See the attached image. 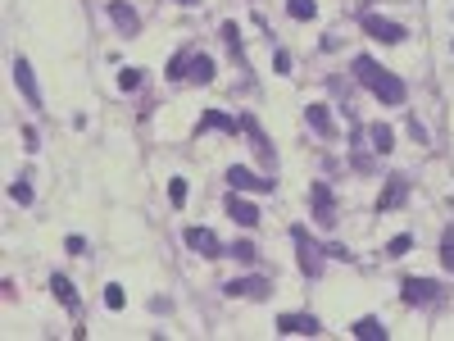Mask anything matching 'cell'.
<instances>
[{"label": "cell", "instance_id": "cell-1", "mask_svg": "<svg viewBox=\"0 0 454 341\" xmlns=\"http://www.w3.org/2000/svg\"><path fill=\"white\" fill-rule=\"evenodd\" d=\"M355 77L359 82H364L368 91H373V96L382 100V105H404V96H409V87H404L400 77L391 73V68H382L377 59H368V55H355Z\"/></svg>", "mask_w": 454, "mask_h": 341}, {"label": "cell", "instance_id": "cell-2", "mask_svg": "<svg viewBox=\"0 0 454 341\" xmlns=\"http://www.w3.org/2000/svg\"><path fill=\"white\" fill-rule=\"evenodd\" d=\"M291 242H295V251H300V269H304V273H309V277L323 273V255L327 251L309 237V228H291Z\"/></svg>", "mask_w": 454, "mask_h": 341}, {"label": "cell", "instance_id": "cell-3", "mask_svg": "<svg viewBox=\"0 0 454 341\" xmlns=\"http://www.w3.org/2000/svg\"><path fill=\"white\" fill-rule=\"evenodd\" d=\"M241 133L250 137V146H255V155H259V164H264V168L277 164V150H273V142L264 137V128H259V119H255V114H241Z\"/></svg>", "mask_w": 454, "mask_h": 341}, {"label": "cell", "instance_id": "cell-4", "mask_svg": "<svg viewBox=\"0 0 454 341\" xmlns=\"http://www.w3.org/2000/svg\"><path fill=\"white\" fill-rule=\"evenodd\" d=\"M359 23H364V32H368V37H377L382 46H400L404 37H409V32L400 28V23H395V19H382V14H364Z\"/></svg>", "mask_w": 454, "mask_h": 341}, {"label": "cell", "instance_id": "cell-5", "mask_svg": "<svg viewBox=\"0 0 454 341\" xmlns=\"http://www.w3.org/2000/svg\"><path fill=\"white\" fill-rule=\"evenodd\" d=\"M400 296H404V305H436L441 300V286L432 277H404Z\"/></svg>", "mask_w": 454, "mask_h": 341}, {"label": "cell", "instance_id": "cell-6", "mask_svg": "<svg viewBox=\"0 0 454 341\" xmlns=\"http://www.w3.org/2000/svg\"><path fill=\"white\" fill-rule=\"evenodd\" d=\"M309 205H314V219L323 223V228L336 223V196H332L327 182H309Z\"/></svg>", "mask_w": 454, "mask_h": 341}, {"label": "cell", "instance_id": "cell-7", "mask_svg": "<svg viewBox=\"0 0 454 341\" xmlns=\"http://www.w3.org/2000/svg\"><path fill=\"white\" fill-rule=\"evenodd\" d=\"M182 242L191 246L200 260H223V242H218L209 228H186V232H182Z\"/></svg>", "mask_w": 454, "mask_h": 341}, {"label": "cell", "instance_id": "cell-8", "mask_svg": "<svg viewBox=\"0 0 454 341\" xmlns=\"http://www.w3.org/2000/svg\"><path fill=\"white\" fill-rule=\"evenodd\" d=\"M14 82H19V91H23V100L32 105V110H41V87H37V77H32V64L28 59H14Z\"/></svg>", "mask_w": 454, "mask_h": 341}, {"label": "cell", "instance_id": "cell-9", "mask_svg": "<svg viewBox=\"0 0 454 341\" xmlns=\"http://www.w3.org/2000/svg\"><path fill=\"white\" fill-rule=\"evenodd\" d=\"M227 182H232V191H273L277 187L273 177H259V173H250V168H241V164L227 168Z\"/></svg>", "mask_w": 454, "mask_h": 341}, {"label": "cell", "instance_id": "cell-10", "mask_svg": "<svg viewBox=\"0 0 454 341\" xmlns=\"http://www.w3.org/2000/svg\"><path fill=\"white\" fill-rule=\"evenodd\" d=\"M277 332H286V337H318V332H323V323H318L314 314H282V319H277Z\"/></svg>", "mask_w": 454, "mask_h": 341}, {"label": "cell", "instance_id": "cell-11", "mask_svg": "<svg viewBox=\"0 0 454 341\" xmlns=\"http://www.w3.org/2000/svg\"><path fill=\"white\" fill-rule=\"evenodd\" d=\"M223 291L227 296H246V300H264L268 296V277H232Z\"/></svg>", "mask_w": 454, "mask_h": 341}, {"label": "cell", "instance_id": "cell-12", "mask_svg": "<svg viewBox=\"0 0 454 341\" xmlns=\"http://www.w3.org/2000/svg\"><path fill=\"white\" fill-rule=\"evenodd\" d=\"M404 196H409V177H404V173H391V177H386V187H382V196H377V209L404 205Z\"/></svg>", "mask_w": 454, "mask_h": 341}, {"label": "cell", "instance_id": "cell-13", "mask_svg": "<svg viewBox=\"0 0 454 341\" xmlns=\"http://www.w3.org/2000/svg\"><path fill=\"white\" fill-rule=\"evenodd\" d=\"M186 82H195V87L214 82V59L200 55V50H186Z\"/></svg>", "mask_w": 454, "mask_h": 341}, {"label": "cell", "instance_id": "cell-14", "mask_svg": "<svg viewBox=\"0 0 454 341\" xmlns=\"http://www.w3.org/2000/svg\"><path fill=\"white\" fill-rule=\"evenodd\" d=\"M200 133H227V137H237L241 133V119H232V114H223V110H205V114H200Z\"/></svg>", "mask_w": 454, "mask_h": 341}, {"label": "cell", "instance_id": "cell-15", "mask_svg": "<svg viewBox=\"0 0 454 341\" xmlns=\"http://www.w3.org/2000/svg\"><path fill=\"white\" fill-rule=\"evenodd\" d=\"M109 19H114V28H119L123 37H137V28H141L137 10H132V5H123V0H109Z\"/></svg>", "mask_w": 454, "mask_h": 341}, {"label": "cell", "instance_id": "cell-16", "mask_svg": "<svg viewBox=\"0 0 454 341\" xmlns=\"http://www.w3.org/2000/svg\"><path fill=\"white\" fill-rule=\"evenodd\" d=\"M227 214H232L241 228H255V223H259V209L250 205V200H241V191H232V196H227Z\"/></svg>", "mask_w": 454, "mask_h": 341}, {"label": "cell", "instance_id": "cell-17", "mask_svg": "<svg viewBox=\"0 0 454 341\" xmlns=\"http://www.w3.org/2000/svg\"><path fill=\"white\" fill-rule=\"evenodd\" d=\"M304 119H309V128H314L323 142H332V137H336V123H332V114H327V105H309Z\"/></svg>", "mask_w": 454, "mask_h": 341}, {"label": "cell", "instance_id": "cell-18", "mask_svg": "<svg viewBox=\"0 0 454 341\" xmlns=\"http://www.w3.org/2000/svg\"><path fill=\"white\" fill-rule=\"evenodd\" d=\"M50 291H55V300H59L64 309H77V291H73V282H68L64 273H55V277H50Z\"/></svg>", "mask_w": 454, "mask_h": 341}, {"label": "cell", "instance_id": "cell-19", "mask_svg": "<svg viewBox=\"0 0 454 341\" xmlns=\"http://www.w3.org/2000/svg\"><path fill=\"white\" fill-rule=\"evenodd\" d=\"M368 137H373V150H377V155H391V150H395V133H391L386 123H373V128H368Z\"/></svg>", "mask_w": 454, "mask_h": 341}, {"label": "cell", "instance_id": "cell-20", "mask_svg": "<svg viewBox=\"0 0 454 341\" xmlns=\"http://www.w3.org/2000/svg\"><path fill=\"white\" fill-rule=\"evenodd\" d=\"M355 337L359 341H386V328H382V319H359L355 323Z\"/></svg>", "mask_w": 454, "mask_h": 341}, {"label": "cell", "instance_id": "cell-21", "mask_svg": "<svg viewBox=\"0 0 454 341\" xmlns=\"http://www.w3.org/2000/svg\"><path fill=\"white\" fill-rule=\"evenodd\" d=\"M286 14L300 19V23H309V19H318V5L314 0H286Z\"/></svg>", "mask_w": 454, "mask_h": 341}, {"label": "cell", "instance_id": "cell-22", "mask_svg": "<svg viewBox=\"0 0 454 341\" xmlns=\"http://www.w3.org/2000/svg\"><path fill=\"white\" fill-rule=\"evenodd\" d=\"M227 255H232V260H241V264H255V260H259V246H255V242H237Z\"/></svg>", "mask_w": 454, "mask_h": 341}, {"label": "cell", "instance_id": "cell-23", "mask_svg": "<svg viewBox=\"0 0 454 341\" xmlns=\"http://www.w3.org/2000/svg\"><path fill=\"white\" fill-rule=\"evenodd\" d=\"M409 246H413V237H409V232L391 237V242H386V260H400V255H409Z\"/></svg>", "mask_w": 454, "mask_h": 341}, {"label": "cell", "instance_id": "cell-24", "mask_svg": "<svg viewBox=\"0 0 454 341\" xmlns=\"http://www.w3.org/2000/svg\"><path fill=\"white\" fill-rule=\"evenodd\" d=\"M10 200H19V205H32V187H28V177H14V182H10Z\"/></svg>", "mask_w": 454, "mask_h": 341}, {"label": "cell", "instance_id": "cell-25", "mask_svg": "<svg viewBox=\"0 0 454 341\" xmlns=\"http://www.w3.org/2000/svg\"><path fill=\"white\" fill-rule=\"evenodd\" d=\"M441 264L454 273V228H445V237H441Z\"/></svg>", "mask_w": 454, "mask_h": 341}, {"label": "cell", "instance_id": "cell-26", "mask_svg": "<svg viewBox=\"0 0 454 341\" xmlns=\"http://www.w3.org/2000/svg\"><path fill=\"white\" fill-rule=\"evenodd\" d=\"M123 300H128V296H123V282H109L105 286V305L109 309H123Z\"/></svg>", "mask_w": 454, "mask_h": 341}, {"label": "cell", "instance_id": "cell-27", "mask_svg": "<svg viewBox=\"0 0 454 341\" xmlns=\"http://www.w3.org/2000/svg\"><path fill=\"white\" fill-rule=\"evenodd\" d=\"M119 87L123 91H137L141 87V68H123V73H119Z\"/></svg>", "mask_w": 454, "mask_h": 341}, {"label": "cell", "instance_id": "cell-28", "mask_svg": "<svg viewBox=\"0 0 454 341\" xmlns=\"http://www.w3.org/2000/svg\"><path fill=\"white\" fill-rule=\"evenodd\" d=\"M168 200H173V205H186V177H173V182H168Z\"/></svg>", "mask_w": 454, "mask_h": 341}, {"label": "cell", "instance_id": "cell-29", "mask_svg": "<svg viewBox=\"0 0 454 341\" xmlns=\"http://www.w3.org/2000/svg\"><path fill=\"white\" fill-rule=\"evenodd\" d=\"M168 77H173V82H182V77H186V50L168 59Z\"/></svg>", "mask_w": 454, "mask_h": 341}, {"label": "cell", "instance_id": "cell-30", "mask_svg": "<svg viewBox=\"0 0 454 341\" xmlns=\"http://www.w3.org/2000/svg\"><path fill=\"white\" fill-rule=\"evenodd\" d=\"M409 137H413V142H418V146H422V142H427V128H422V123H418V119H409Z\"/></svg>", "mask_w": 454, "mask_h": 341}, {"label": "cell", "instance_id": "cell-31", "mask_svg": "<svg viewBox=\"0 0 454 341\" xmlns=\"http://www.w3.org/2000/svg\"><path fill=\"white\" fill-rule=\"evenodd\" d=\"M23 142H28V150H41V137H37V128H23Z\"/></svg>", "mask_w": 454, "mask_h": 341}, {"label": "cell", "instance_id": "cell-32", "mask_svg": "<svg viewBox=\"0 0 454 341\" xmlns=\"http://www.w3.org/2000/svg\"><path fill=\"white\" fill-rule=\"evenodd\" d=\"M64 251H68V255H82V251H87V242H82V237H68Z\"/></svg>", "mask_w": 454, "mask_h": 341}, {"label": "cell", "instance_id": "cell-33", "mask_svg": "<svg viewBox=\"0 0 454 341\" xmlns=\"http://www.w3.org/2000/svg\"><path fill=\"white\" fill-rule=\"evenodd\" d=\"M273 64H277V73H291V55H286V50H277V59H273Z\"/></svg>", "mask_w": 454, "mask_h": 341}, {"label": "cell", "instance_id": "cell-34", "mask_svg": "<svg viewBox=\"0 0 454 341\" xmlns=\"http://www.w3.org/2000/svg\"><path fill=\"white\" fill-rule=\"evenodd\" d=\"M177 5H200V0H177Z\"/></svg>", "mask_w": 454, "mask_h": 341}, {"label": "cell", "instance_id": "cell-35", "mask_svg": "<svg viewBox=\"0 0 454 341\" xmlns=\"http://www.w3.org/2000/svg\"><path fill=\"white\" fill-rule=\"evenodd\" d=\"M450 50H454V41H450Z\"/></svg>", "mask_w": 454, "mask_h": 341}]
</instances>
